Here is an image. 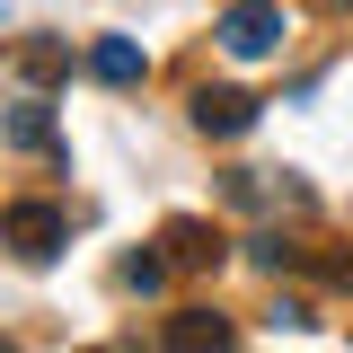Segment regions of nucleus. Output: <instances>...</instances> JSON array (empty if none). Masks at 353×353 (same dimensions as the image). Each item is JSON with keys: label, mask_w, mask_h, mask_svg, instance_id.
Returning a JSON list of instances; mask_svg holds the SVG:
<instances>
[{"label": "nucleus", "mask_w": 353, "mask_h": 353, "mask_svg": "<svg viewBox=\"0 0 353 353\" xmlns=\"http://www.w3.org/2000/svg\"><path fill=\"white\" fill-rule=\"evenodd\" d=\"M168 265H185V274H203V265H221V230H203V221H168Z\"/></svg>", "instance_id": "423d86ee"}, {"label": "nucleus", "mask_w": 353, "mask_h": 353, "mask_svg": "<svg viewBox=\"0 0 353 353\" xmlns=\"http://www.w3.org/2000/svg\"><path fill=\"white\" fill-rule=\"evenodd\" d=\"M0 353H18V345H0Z\"/></svg>", "instance_id": "9b49d317"}, {"label": "nucleus", "mask_w": 353, "mask_h": 353, "mask_svg": "<svg viewBox=\"0 0 353 353\" xmlns=\"http://www.w3.org/2000/svg\"><path fill=\"white\" fill-rule=\"evenodd\" d=\"M168 353H239V336H230L221 309H176L168 318Z\"/></svg>", "instance_id": "20e7f679"}, {"label": "nucleus", "mask_w": 353, "mask_h": 353, "mask_svg": "<svg viewBox=\"0 0 353 353\" xmlns=\"http://www.w3.org/2000/svg\"><path fill=\"white\" fill-rule=\"evenodd\" d=\"M248 124H256V97H248V88H194V132L239 141Z\"/></svg>", "instance_id": "7ed1b4c3"}, {"label": "nucleus", "mask_w": 353, "mask_h": 353, "mask_svg": "<svg viewBox=\"0 0 353 353\" xmlns=\"http://www.w3.org/2000/svg\"><path fill=\"white\" fill-rule=\"evenodd\" d=\"M274 44H283V9L274 0H230L221 9V53L230 62H265Z\"/></svg>", "instance_id": "f03ea898"}, {"label": "nucleus", "mask_w": 353, "mask_h": 353, "mask_svg": "<svg viewBox=\"0 0 353 353\" xmlns=\"http://www.w3.org/2000/svg\"><path fill=\"white\" fill-rule=\"evenodd\" d=\"M124 292H141V301H150V292H168V256H150V248L124 256Z\"/></svg>", "instance_id": "1a4fd4ad"}, {"label": "nucleus", "mask_w": 353, "mask_h": 353, "mask_svg": "<svg viewBox=\"0 0 353 353\" xmlns=\"http://www.w3.org/2000/svg\"><path fill=\"white\" fill-rule=\"evenodd\" d=\"M248 265H265V274H292V265H301V248H292V239H274V230H256V239H248Z\"/></svg>", "instance_id": "9d476101"}, {"label": "nucleus", "mask_w": 353, "mask_h": 353, "mask_svg": "<svg viewBox=\"0 0 353 353\" xmlns=\"http://www.w3.org/2000/svg\"><path fill=\"white\" fill-rule=\"evenodd\" d=\"M0 141H9V150H53V141H62V132H53V106H36V97L9 106V115H0Z\"/></svg>", "instance_id": "0eeeda50"}, {"label": "nucleus", "mask_w": 353, "mask_h": 353, "mask_svg": "<svg viewBox=\"0 0 353 353\" xmlns=\"http://www.w3.org/2000/svg\"><path fill=\"white\" fill-rule=\"evenodd\" d=\"M62 239H71V221L53 212V203H9V212H0V248L18 265H53Z\"/></svg>", "instance_id": "f257e3e1"}, {"label": "nucleus", "mask_w": 353, "mask_h": 353, "mask_svg": "<svg viewBox=\"0 0 353 353\" xmlns=\"http://www.w3.org/2000/svg\"><path fill=\"white\" fill-rule=\"evenodd\" d=\"M18 80H36V88L71 80V44H18Z\"/></svg>", "instance_id": "6e6552de"}, {"label": "nucleus", "mask_w": 353, "mask_h": 353, "mask_svg": "<svg viewBox=\"0 0 353 353\" xmlns=\"http://www.w3.org/2000/svg\"><path fill=\"white\" fill-rule=\"evenodd\" d=\"M88 71H97L106 88H132L141 71H150V53H141L132 36H106V44H88Z\"/></svg>", "instance_id": "39448f33"}]
</instances>
